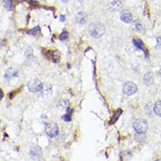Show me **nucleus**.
Returning <instances> with one entry per match:
<instances>
[{
  "label": "nucleus",
  "mask_w": 161,
  "mask_h": 161,
  "mask_svg": "<svg viewBox=\"0 0 161 161\" xmlns=\"http://www.w3.org/2000/svg\"><path fill=\"white\" fill-rule=\"evenodd\" d=\"M133 127L137 133H144L148 129V123L145 120L138 119L134 123Z\"/></svg>",
  "instance_id": "3"
},
{
  "label": "nucleus",
  "mask_w": 161,
  "mask_h": 161,
  "mask_svg": "<svg viewBox=\"0 0 161 161\" xmlns=\"http://www.w3.org/2000/svg\"><path fill=\"white\" fill-rule=\"evenodd\" d=\"M87 15L85 12H81L78 13L76 16V20L78 23L80 24H84L87 22Z\"/></svg>",
  "instance_id": "9"
},
{
  "label": "nucleus",
  "mask_w": 161,
  "mask_h": 161,
  "mask_svg": "<svg viewBox=\"0 0 161 161\" xmlns=\"http://www.w3.org/2000/svg\"><path fill=\"white\" fill-rule=\"evenodd\" d=\"M63 102H61V100L59 101V104L60 105L63 107H67V106L68 105V102L67 100H62Z\"/></svg>",
  "instance_id": "20"
},
{
  "label": "nucleus",
  "mask_w": 161,
  "mask_h": 161,
  "mask_svg": "<svg viewBox=\"0 0 161 161\" xmlns=\"http://www.w3.org/2000/svg\"><path fill=\"white\" fill-rule=\"evenodd\" d=\"M121 113H122L121 110H118V111H116L114 115L113 116V117H112L111 121H110V124H114L115 123H116V121L118 120L119 116L121 115Z\"/></svg>",
  "instance_id": "13"
},
{
  "label": "nucleus",
  "mask_w": 161,
  "mask_h": 161,
  "mask_svg": "<svg viewBox=\"0 0 161 161\" xmlns=\"http://www.w3.org/2000/svg\"><path fill=\"white\" fill-rule=\"evenodd\" d=\"M120 18L123 22L128 23L132 21L133 15L129 12H128L127 10H123L121 12Z\"/></svg>",
  "instance_id": "8"
},
{
  "label": "nucleus",
  "mask_w": 161,
  "mask_h": 161,
  "mask_svg": "<svg viewBox=\"0 0 161 161\" xmlns=\"http://www.w3.org/2000/svg\"><path fill=\"white\" fill-rule=\"evenodd\" d=\"M69 37V33L67 31H63L60 36L59 39L60 41L66 40Z\"/></svg>",
  "instance_id": "18"
},
{
  "label": "nucleus",
  "mask_w": 161,
  "mask_h": 161,
  "mask_svg": "<svg viewBox=\"0 0 161 161\" xmlns=\"http://www.w3.org/2000/svg\"><path fill=\"white\" fill-rule=\"evenodd\" d=\"M136 29L139 31V32H141V31L142 30V25H141V24L140 23H137V25H136Z\"/></svg>",
  "instance_id": "21"
},
{
  "label": "nucleus",
  "mask_w": 161,
  "mask_h": 161,
  "mask_svg": "<svg viewBox=\"0 0 161 161\" xmlns=\"http://www.w3.org/2000/svg\"><path fill=\"white\" fill-rule=\"evenodd\" d=\"M154 111L155 114L159 116H161V101H158L154 105Z\"/></svg>",
  "instance_id": "14"
},
{
  "label": "nucleus",
  "mask_w": 161,
  "mask_h": 161,
  "mask_svg": "<svg viewBox=\"0 0 161 161\" xmlns=\"http://www.w3.org/2000/svg\"><path fill=\"white\" fill-rule=\"evenodd\" d=\"M105 26L99 22H95L90 24L89 27V32L92 37L99 38L105 33Z\"/></svg>",
  "instance_id": "1"
},
{
  "label": "nucleus",
  "mask_w": 161,
  "mask_h": 161,
  "mask_svg": "<svg viewBox=\"0 0 161 161\" xmlns=\"http://www.w3.org/2000/svg\"><path fill=\"white\" fill-rule=\"evenodd\" d=\"M60 20H61V22H65V16H64V15H61L60 16Z\"/></svg>",
  "instance_id": "22"
},
{
  "label": "nucleus",
  "mask_w": 161,
  "mask_h": 161,
  "mask_svg": "<svg viewBox=\"0 0 161 161\" xmlns=\"http://www.w3.org/2000/svg\"><path fill=\"white\" fill-rule=\"evenodd\" d=\"M41 95L42 96H47L49 95H51V93H52V87L51 85H44V87H43V89L41 91Z\"/></svg>",
  "instance_id": "12"
},
{
  "label": "nucleus",
  "mask_w": 161,
  "mask_h": 161,
  "mask_svg": "<svg viewBox=\"0 0 161 161\" xmlns=\"http://www.w3.org/2000/svg\"><path fill=\"white\" fill-rule=\"evenodd\" d=\"M121 7V3L119 0H113L109 5V8L112 12L118 11Z\"/></svg>",
  "instance_id": "10"
},
{
  "label": "nucleus",
  "mask_w": 161,
  "mask_h": 161,
  "mask_svg": "<svg viewBox=\"0 0 161 161\" xmlns=\"http://www.w3.org/2000/svg\"><path fill=\"white\" fill-rule=\"evenodd\" d=\"M0 94H1V100H2V98L3 97V91L2 89H1V90H0Z\"/></svg>",
  "instance_id": "24"
},
{
  "label": "nucleus",
  "mask_w": 161,
  "mask_h": 161,
  "mask_svg": "<svg viewBox=\"0 0 161 161\" xmlns=\"http://www.w3.org/2000/svg\"><path fill=\"white\" fill-rule=\"evenodd\" d=\"M133 44L137 48L143 50L144 49V43L140 39H135L133 40Z\"/></svg>",
  "instance_id": "15"
},
{
  "label": "nucleus",
  "mask_w": 161,
  "mask_h": 161,
  "mask_svg": "<svg viewBox=\"0 0 161 161\" xmlns=\"http://www.w3.org/2000/svg\"><path fill=\"white\" fill-rule=\"evenodd\" d=\"M157 46H161V37H159L157 39Z\"/></svg>",
  "instance_id": "23"
},
{
  "label": "nucleus",
  "mask_w": 161,
  "mask_h": 161,
  "mask_svg": "<svg viewBox=\"0 0 161 161\" xmlns=\"http://www.w3.org/2000/svg\"><path fill=\"white\" fill-rule=\"evenodd\" d=\"M40 32H41V29H40L39 27L37 26V27H36L35 28H34V29H32L30 31H28L27 32L28 34L34 36V35H37V34L40 33Z\"/></svg>",
  "instance_id": "17"
},
{
  "label": "nucleus",
  "mask_w": 161,
  "mask_h": 161,
  "mask_svg": "<svg viewBox=\"0 0 161 161\" xmlns=\"http://www.w3.org/2000/svg\"><path fill=\"white\" fill-rule=\"evenodd\" d=\"M44 87V84L37 78L32 79L28 83L27 87L31 92H41Z\"/></svg>",
  "instance_id": "2"
},
{
  "label": "nucleus",
  "mask_w": 161,
  "mask_h": 161,
  "mask_svg": "<svg viewBox=\"0 0 161 161\" xmlns=\"http://www.w3.org/2000/svg\"><path fill=\"white\" fill-rule=\"evenodd\" d=\"M71 114H72V112H70V113H67L66 114H65V115H63L62 116V118L64 121H66V122H69V121H71Z\"/></svg>",
  "instance_id": "19"
},
{
  "label": "nucleus",
  "mask_w": 161,
  "mask_h": 161,
  "mask_svg": "<svg viewBox=\"0 0 161 161\" xmlns=\"http://www.w3.org/2000/svg\"><path fill=\"white\" fill-rule=\"evenodd\" d=\"M4 7L8 10H12L13 8L12 0H3Z\"/></svg>",
  "instance_id": "16"
},
{
  "label": "nucleus",
  "mask_w": 161,
  "mask_h": 161,
  "mask_svg": "<svg viewBox=\"0 0 161 161\" xmlns=\"http://www.w3.org/2000/svg\"><path fill=\"white\" fill-rule=\"evenodd\" d=\"M30 155L31 157L34 160L39 159L42 155V151L41 148L37 145L32 147L30 149Z\"/></svg>",
  "instance_id": "7"
},
{
  "label": "nucleus",
  "mask_w": 161,
  "mask_h": 161,
  "mask_svg": "<svg viewBox=\"0 0 161 161\" xmlns=\"http://www.w3.org/2000/svg\"><path fill=\"white\" fill-rule=\"evenodd\" d=\"M46 133L47 135L51 137L54 138L57 136L59 132V128L58 126L55 123H49L46 125Z\"/></svg>",
  "instance_id": "4"
},
{
  "label": "nucleus",
  "mask_w": 161,
  "mask_h": 161,
  "mask_svg": "<svg viewBox=\"0 0 161 161\" xmlns=\"http://www.w3.org/2000/svg\"><path fill=\"white\" fill-rule=\"evenodd\" d=\"M46 57L52 63H58L60 60V53L58 50H48L46 52Z\"/></svg>",
  "instance_id": "6"
},
{
  "label": "nucleus",
  "mask_w": 161,
  "mask_h": 161,
  "mask_svg": "<svg viewBox=\"0 0 161 161\" xmlns=\"http://www.w3.org/2000/svg\"><path fill=\"white\" fill-rule=\"evenodd\" d=\"M123 90L124 94L126 95H132L137 92V86L135 83L132 82H127L124 84Z\"/></svg>",
  "instance_id": "5"
},
{
  "label": "nucleus",
  "mask_w": 161,
  "mask_h": 161,
  "mask_svg": "<svg viewBox=\"0 0 161 161\" xmlns=\"http://www.w3.org/2000/svg\"><path fill=\"white\" fill-rule=\"evenodd\" d=\"M144 83L147 85H150L154 83V76L152 73H147L144 77Z\"/></svg>",
  "instance_id": "11"
}]
</instances>
